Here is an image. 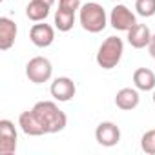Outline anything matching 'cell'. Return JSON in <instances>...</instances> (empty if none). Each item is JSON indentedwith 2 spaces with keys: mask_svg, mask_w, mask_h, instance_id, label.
<instances>
[{
  "mask_svg": "<svg viewBox=\"0 0 155 155\" xmlns=\"http://www.w3.org/2000/svg\"><path fill=\"white\" fill-rule=\"evenodd\" d=\"M35 117L38 119V122L42 124L46 135L49 133H58L68 126V117L66 113L53 102V101H40L37 102L33 108Z\"/></svg>",
  "mask_w": 155,
  "mask_h": 155,
  "instance_id": "obj_1",
  "label": "cell"
},
{
  "mask_svg": "<svg viewBox=\"0 0 155 155\" xmlns=\"http://www.w3.org/2000/svg\"><path fill=\"white\" fill-rule=\"evenodd\" d=\"M110 17L106 15V9L97 2H86L79 9V22L84 31L88 33H101L106 29Z\"/></svg>",
  "mask_w": 155,
  "mask_h": 155,
  "instance_id": "obj_2",
  "label": "cell"
},
{
  "mask_svg": "<svg viewBox=\"0 0 155 155\" xmlns=\"http://www.w3.org/2000/svg\"><path fill=\"white\" fill-rule=\"evenodd\" d=\"M122 53H124V42H122V38H119V37H108L99 46L95 60H97V64L102 69H113V68L119 66V62L122 58Z\"/></svg>",
  "mask_w": 155,
  "mask_h": 155,
  "instance_id": "obj_3",
  "label": "cell"
},
{
  "mask_svg": "<svg viewBox=\"0 0 155 155\" xmlns=\"http://www.w3.org/2000/svg\"><path fill=\"white\" fill-rule=\"evenodd\" d=\"M51 75H53V66H51L49 58H46V57H33L26 64V77L33 84L48 82L51 79Z\"/></svg>",
  "mask_w": 155,
  "mask_h": 155,
  "instance_id": "obj_4",
  "label": "cell"
},
{
  "mask_svg": "<svg viewBox=\"0 0 155 155\" xmlns=\"http://www.w3.org/2000/svg\"><path fill=\"white\" fill-rule=\"evenodd\" d=\"M110 24H111L113 29H117V31H126V33H128V31L137 24V17H135V13H133L128 6L117 4V6L111 9V13H110Z\"/></svg>",
  "mask_w": 155,
  "mask_h": 155,
  "instance_id": "obj_5",
  "label": "cell"
},
{
  "mask_svg": "<svg viewBox=\"0 0 155 155\" xmlns=\"http://www.w3.org/2000/svg\"><path fill=\"white\" fill-rule=\"evenodd\" d=\"M17 128L11 120H0V155H13L17 151Z\"/></svg>",
  "mask_w": 155,
  "mask_h": 155,
  "instance_id": "obj_6",
  "label": "cell"
},
{
  "mask_svg": "<svg viewBox=\"0 0 155 155\" xmlns=\"http://www.w3.org/2000/svg\"><path fill=\"white\" fill-rule=\"evenodd\" d=\"M95 140L104 148H113L120 142V128L111 120H104L95 130Z\"/></svg>",
  "mask_w": 155,
  "mask_h": 155,
  "instance_id": "obj_7",
  "label": "cell"
},
{
  "mask_svg": "<svg viewBox=\"0 0 155 155\" xmlns=\"http://www.w3.org/2000/svg\"><path fill=\"white\" fill-rule=\"evenodd\" d=\"M49 93L58 102H69L77 93V86L69 77H57L49 86Z\"/></svg>",
  "mask_w": 155,
  "mask_h": 155,
  "instance_id": "obj_8",
  "label": "cell"
},
{
  "mask_svg": "<svg viewBox=\"0 0 155 155\" xmlns=\"http://www.w3.org/2000/svg\"><path fill=\"white\" fill-rule=\"evenodd\" d=\"M29 40L37 48H49L55 42V28L44 22H37L29 29Z\"/></svg>",
  "mask_w": 155,
  "mask_h": 155,
  "instance_id": "obj_9",
  "label": "cell"
},
{
  "mask_svg": "<svg viewBox=\"0 0 155 155\" xmlns=\"http://www.w3.org/2000/svg\"><path fill=\"white\" fill-rule=\"evenodd\" d=\"M17 35H18V28L15 20H11L9 17H0V49L2 51L11 49L17 40Z\"/></svg>",
  "mask_w": 155,
  "mask_h": 155,
  "instance_id": "obj_10",
  "label": "cell"
},
{
  "mask_svg": "<svg viewBox=\"0 0 155 155\" xmlns=\"http://www.w3.org/2000/svg\"><path fill=\"white\" fill-rule=\"evenodd\" d=\"M151 31H150V28L146 26V24H135L130 31H128V44L131 46V48H135V49H142V48H148V44H150V40H151Z\"/></svg>",
  "mask_w": 155,
  "mask_h": 155,
  "instance_id": "obj_11",
  "label": "cell"
},
{
  "mask_svg": "<svg viewBox=\"0 0 155 155\" xmlns=\"http://www.w3.org/2000/svg\"><path fill=\"white\" fill-rule=\"evenodd\" d=\"M18 126H20V130H22L26 135H29V137H42V135H46V131H44L42 124L38 122V119L35 117L33 110H28V111H22V113H20V117H18Z\"/></svg>",
  "mask_w": 155,
  "mask_h": 155,
  "instance_id": "obj_12",
  "label": "cell"
},
{
  "mask_svg": "<svg viewBox=\"0 0 155 155\" xmlns=\"http://www.w3.org/2000/svg\"><path fill=\"white\" fill-rule=\"evenodd\" d=\"M140 102V97H139V91L137 88H122L117 91L115 95V106L122 111H131L139 106Z\"/></svg>",
  "mask_w": 155,
  "mask_h": 155,
  "instance_id": "obj_13",
  "label": "cell"
},
{
  "mask_svg": "<svg viewBox=\"0 0 155 155\" xmlns=\"http://www.w3.org/2000/svg\"><path fill=\"white\" fill-rule=\"evenodd\" d=\"M133 84L140 91H153L155 90V71L148 68H137L133 71Z\"/></svg>",
  "mask_w": 155,
  "mask_h": 155,
  "instance_id": "obj_14",
  "label": "cell"
},
{
  "mask_svg": "<svg viewBox=\"0 0 155 155\" xmlns=\"http://www.w3.org/2000/svg\"><path fill=\"white\" fill-rule=\"evenodd\" d=\"M53 6H49L44 0H29V4L26 6V17L31 22H44L49 17Z\"/></svg>",
  "mask_w": 155,
  "mask_h": 155,
  "instance_id": "obj_15",
  "label": "cell"
},
{
  "mask_svg": "<svg viewBox=\"0 0 155 155\" xmlns=\"http://www.w3.org/2000/svg\"><path fill=\"white\" fill-rule=\"evenodd\" d=\"M75 11H68V9H62L58 8L55 11V17H53V24H55V29L62 31V33H68L73 29L75 26Z\"/></svg>",
  "mask_w": 155,
  "mask_h": 155,
  "instance_id": "obj_16",
  "label": "cell"
},
{
  "mask_svg": "<svg viewBox=\"0 0 155 155\" xmlns=\"http://www.w3.org/2000/svg\"><path fill=\"white\" fill-rule=\"evenodd\" d=\"M135 11L137 15L150 18L155 15V0H135Z\"/></svg>",
  "mask_w": 155,
  "mask_h": 155,
  "instance_id": "obj_17",
  "label": "cell"
},
{
  "mask_svg": "<svg viewBox=\"0 0 155 155\" xmlns=\"http://www.w3.org/2000/svg\"><path fill=\"white\" fill-rule=\"evenodd\" d=\"M140 148L148 155H155V130H148L140 137Z\"/></svg>",
  "mask_w": 155,
  "mask_h": 155,
  "instance_id": "obj_18",
  "label": "cell"
},
{
  "mask_svg": "<svg viewBox=\"0 0 155 155\" xmlns=\"http://www.w3.org/2000/svg\"><path fill=\"white\" fill-rule=\"evenodd\" d=\"M81 0H58V8L62 9H68V11H79L81 9Z\"/></svg>",
  "mask_w": 155,
  "mask_h": 155,
  "instance_id": "obj_19",
  "label": "cell"
},
{
  "mask_svg": "<svg viewBox=\"0 0 155 155\" xmlns=\"http://www.w3.org/2000/svg\"><path fill=\"white\" fill-rule=\"evenodd\" d=\"M148 51H150V55L155 58V33L151 35V40H150V44H148Z\"/></svg>",
  "mask_w": 155,
  "mask_h": 155,
  "instance_id": "obj_20",
  "label": "cell"
},
{
  "mask_svg": "<svg viewBox=\"0 0 155 155\" xmlns=\"http://www.w3.org/2000/svg\"><path fill=\"white\" fill-rule=\"evenodd\" d=\"M44 2H48L49 6H53V4H55V0H44Z\"/></svg>",
  "mask_w": 155,
  "mask_h": 155,
  "instance_id": "obj_21",
  "label": "cell"
},
{
  "mask_svg": "<svg viewBox=\"0 0 155 155\" xmlns=\"http://www.w3.org/2000/svg\"><path fill=\"white\" fill-rule=\"evenodd\" d=\"M151 99H153V104H155V90H153V97Z\"/></svg>",
  "mask_w": 155,
  "mask_h": 155,
  "instance_id": "obj_22",
  "label": "cell"
},
{
  "mask_svg": "<svg viewBox=\"0 0 155 155\" xmlns=\"http://www.w3.org/2000/svg\"><path fill=\"white\" fill-rule=\"evenodd\" d=\"M153 60H155V58H153ZM153 71H155V64H153Z\"/></svg>",
  "mask_w": 155,
  "mask_h": 155,
  "instance_id": "obj_23",
  "label": "cell"
},
{
  "mask_svg": "<svg viewBox=\"0 0 155 155\" xmlns=\"http://www.w3.org/2000/svg\"><path fill=\"white\" fill-rule=\"evenodd\" d=\"M115 2H119V0H115Z\"/></svg>",
  "mask_w": 155,
  "mask_h": 155,
  "instance_id": "obj_24",
  "label": "cell"
}]
</instances>
